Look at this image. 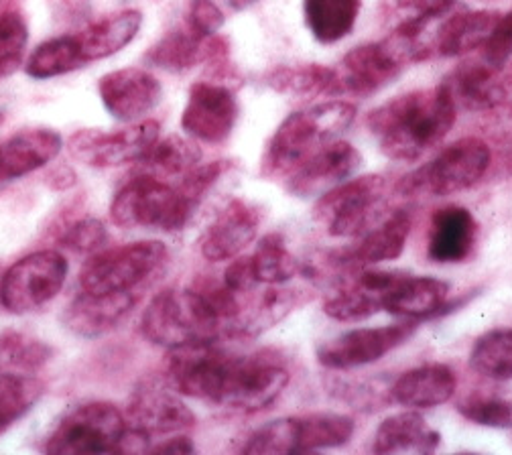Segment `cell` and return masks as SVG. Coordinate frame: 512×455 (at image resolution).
<instances>
[{
  "mask_svg": "<svg viewBox=\"0 0 512 455\" xmlns=\"http://www.w3.org/2000/svg\"><path fill=\"white\" fill-rule=\"evenodd\" d=\"M456 116L454 98L439 84L384 102L368 114L366 126L384 155L411 163L450 135Z\"/></svg>",
  "mask_w": 512,
  "mask_h": 455,
  "instance_id": "1",
  "label": "cell"
},
{
  "mask_svg": "<svg viewBox=\"0 0 512 455\" xmlns=\"http://www.w3.org/2000/svg\"><path fill=\"white\" fill-rule=\"evenodd\" d=\"M356 108L350 102L332 100L289 114L267 143L261 159L265 177L291 175L313 153L336 141L354 122Z\"/></svg>",
  "mask_w": 512,
  "mask_h": 455,
  "instance_id": "2",
  "label": "cell"
},
{
  "mask_svg": "<svg viewBox=\"0 0 512 455\" xmlns=\"http://www.w3.org/2000/svg\"><path fill=\"white\" fill-rule=\"evenodd\" d=\"M141 330L149 342L167 350L216 342L224 334L220 319L198 287L159 293L143 313Z\"/></svg>",
  "mask_w": 512,
  "mask_h": 455,
  "instance_id": "3",
  "label": "cell"
},
{
  "mask_svg": "<svg viewBox=\"0 0 512 455\" xmlns=\"http://www.w3.org/2000/svg\"><path fill=\"white\" fill-rule=\"evenodd\" d=\"M433 47L423 37L393 31L387 39L366 43L348 51L340 63L338 78L344 94L368 98L393 84L409 63L427 59Z\"/></svg>",
  "mask_w": 512,
  "mask_h": 455,
  "instance_id": "4",
  "label": "cell"
},
{
  "mask_svg": "<svg viewBox=\"0 0 512 455\" xmlns=\"http://www.w3.org/2000/svg\"><path fill=\"white\" fill-rule=\"evenodd\" d=\"M198 208L177 185L149 173L128 179L112 198L110 216L120 228L175 232L189 224Z\"/></svg>",
  "mask_w": 512,
  "mask_h": 455,
  "instance_id": "5",
  "label": "cell"
},
{
  "mask_svg": "<svg viewBox=\"0 0 512 455\" xmlns=\"http://www.w3.org/2000/svg\"><path fill=\"white\" fill-rule=\"evenodd\" d=\"M492 163L486 141L466 137L441 149L431 161L411 171L397 183V193L405 198H441L476 185Z\"/></svg>",
  "mask_w": 512,
  "mask_h": 455,
  "instance_id": "6",
  "label": "cell"
},
{
  "mask_svg": "<svg viewBox=\"0 0 512 455\" xmlns=\"http://www.w3.org/2000/svg\"><path fill=\"white\" fill-rule=\"evenodd\" d=\"M163 242L141 240L94 252L80 273V287L88 293H139L167 265Z\"/></svg>",
  "mask_w": 512,
  "mask_h": 455,
  "instance_id": "7",
  "label": "cell"
},
{
  "mask_svg": "<svg viewBox=\"0 0 512 455\" xmlns=\"http://www.w3.org/2000/svg\"><path fill=\"white\" fill-rule=\"evenodd\" d=\"M387 195L389 181L382 175L346 179L324 195H319L313 216L330 236H360L380 218Z\"/></svg>",
  "mask_w": 512,
  "mask_h": 455,
  "instance_id": "8",
  "label": "cell"
},
{
  "mask_svg": "<svg viewBox=\"0 0 512 455\" xmlns=\"http://www.w3.org/2000/svg\"><path fill=\"white\" fill-rule=\"evenodd\" d=\"M126 429L124 415L110 403L94 401L70 409L47 437L45 449L55 455H98L118 451Z\"/></svg>",
  "mask_w": 512,
  "mask_h": 455,
  "instance_id": "9",
  "label": "cell"
},
{
  "mask_svg": "<svg viewBox=\"0 0 512 455\" xmlns=\"http://www.w3.org/2000/svg\"><path fill=\"white\" fill-rule=\"evenodd\" d=\"M68 260L55 250H37L0 279V305L9 313H31L53 301L68 279Z\"/></svg>",
  "mask_w": 512,
  "mask_h": 455,
  "instance_id": "10",
  "label": "cell"
},
{
  "mask_svg": "<svg viewBox=\"0 0 512 455\" xmlns=\"http://www.w3.org/2000/svg\"><path fill=\"white\" fill-rule=\"evenodd\" d=\"M159 135L161 128L157 120H139L128 128L114 130V133L82 128L70 137L68 151L88 167H122L128 163H141L159 141Z\"/></svg>",
  "mask_w": 512,
  "mask_h": 455,
  "instance_id": "11",
  "label": "cell"
},
{
  "mask_svg": "<svg viewBox=\"0 0 512 455\" xmlns=\"http://www.w3.org/2000/svg\"><path fill=\"white\" fill-rule=\"evenodd\" d=\"M287 384L289 372L277 360L234 354L218 405L248 413L261 411L281 397Z\"/></svg>",
  "mask_w": 512,
  "mask_h": 455,
  "instance_id": "12",
  "label": "cell"
},
{
  "mask_svg": "<svg viewBox=\"0 0 512 455\" xmlns=\"http://www.w3.org/2000/svg\"><path fill=\"white\" fill-rule=\"evenodd\" d=\"M419 328V321L407 319L382 328H360L317 346V362L330 370H350L372 364L403 346Z\"/></svg>",
  "mask_w": 512,
  "mask_h": 455,
  "instance_id": "13",
  "label": "cell"
},
{
  "mask_svg": "<svg viewBox=\"0 0 512 455\" xmlns=\"http://www.w3.org/2000/svg\"><path fill=\"white\" fill-rule=\"evenodd\" d=\"M238 110V100L228 86L198 82L189 88L181 128L191 139L212 145L224 143L232 135Z\"/></svg>",
  "mask_w": 512,
  "mask_h": 455,
  "instance_id": "14",
  "label": "cell"
},
{
  "mask_svg": "<svg viewBox=\"0 0 512 455\" xmlns=\"http://www.w3.org/2000/svg\"><path fill=\"white\" fill-rule=\"evenodd\" d=\"M98 94L114 120L133 124L159 106L163 86L147 70L122 68L100 78Z\"/></svg>",
  "mask_w": 512,
  "mask_h": 455,
  "instance_id": "15",
  "label": "cell"
},
{
  "mask_svg": "<svg viewBox=\"0 0 512 455\" xmlns=\"http://www.w3.org/2000/svg\"><path fill=\"white\" fill-rule=\"evenodd\" d=\"M196 425V415L179 399V393L155 382L141 384L128 403V421L131 427L145 437L169 435L191 429Z\"/></svg>",
  "mask_w": 512,
  "mask_h": 455,
  "instance_id": "16",
  "label": "cell"
},
{
  "mask_svg": "<svg viewBox=\"0 0 512 455\" xmlns=\"http://www.w3.org/2000/svg\"><path fill=\"white\" fill-rule=\"evenodd\" d=\"M362 163L360 153L346 141H332L299 165L287 181L295 198H315L350 179Z\"/></svg>",
  "mask_w": 512,
  "mask_h": 455,
  "instance_id": "17",
  "label": "cell"
},
{
  "mask_svg": "<svg viewBox=\"0 0 512 455\" xmlns=\"http://www.w3.org/2000/svg\"><path fill=\"white\" fill-rule=\"evenodd\" d=\"M261 210L246 200H232L208 226L202 236V254L210 263L236 258L256 236Z\"/></svg>",
  "mask_w": 512,
  "mask_h": 455,
  "instance_id": "18",
  "label": "cell"
},
{
  "mask_svg": "<svg viewBox=\"0 0 512 455\" xmlns=\"http://www.w3.org/2000/svg\"><path fill=\"white\" fill-rule=\"evenodd\" d=\"M139 301V293L82 291L63 313V323L80 338H100L124 321Z\"/></svg>",
  "mask_w": 512,
  "mask_h": 455,
  "instance_id": "19",
  "label": "cell"
},
{
  "mask_svg": "<svg viewBox=\"0 0 512 455\" xmlns=\"http://www.w3.org/2000/svg\"><path fill=\"white\" fill-rule=\"evenodd\" d=\"M441 84L454 98L456 108L486 112L502 106L512 86L504 76V70H494L482 59L458 65Z\"/></svg>",
  "mask_w": 512,
  "mask_h": 455,
  "instance_id": "20",
  "label": "cell"
},
{
  "mask_svg": "<svg viewBox=\"0 0 512 455\" xmlns=\"http://www.w3.org/2000/svg\"><path fill=\"white\" fill-rule=\"evenodd\" d=\"M478 238V224L470 210L445 206L431 216L427 256L437 265H456L472 254Z\"/></svg>",
  "mask_w": 512,
  "mask_h": 455,
  "instance_id": "21",
  "label": "cell"
},
{
  "mask_svg": "<svg viewBox=\"0 0 512 455\" xmlns=\"http://www.w3.org/2000/svg\"><path fill=\"white\" fill-rule=\"evenodd\" d=\"M63 149V139L51 128H25L0 143V183L21 179L47 163Z\"/></svg>",
  "mask_w": 512,
  "mask_h": 455,
  "instance_id": "22",
  "label": "cell"
},
{
  "mask_svg": "<svg viewBox=\"0 0 512 455\" xmlns=\"http://www.w3.org/2000/svg\"><path fill=\"white\" fill-rule=\"evenodd\" d=\"M413 218L407 210H397L376 228H370L364 238L338 252L334 256V263L346 267H370L384 263V260H395L403 254L407 238L411 234Z\"/></svg>",
  "mask_w": 512,
  "mask_h": 455,
  "instance_id": "23",
  "label": "cell"
},
{
  "mask_svg": "<svg viewBox=\"0 0 512 455\" xmlns=\"http://www.w3.org/2000/svg\"><path fill=\"white\" fill-rule=\"evenodd\" d=\"M456 386L458 378L450 366L427 364L399 376L391 388V397L403 407L431 409L450 401Z\"/></svg>",
  "mask_w": 512,
  "mask_h": 455,
  "instance_id": "24",
  "label": "cell"
},
{
  "mask_svg": "<svg viewBox=\"0 0 512 455\" xmlns=\"http://www.w3.org/2000/svg\"><path fill=\"white\" fill-rule=\"evenodd\" d=\"M447 283L433 277L403 275L382 297V309L405 319L435 317L445 309Z\"/></svg>",
  "mask_w": 512,
  "mask_h": 455,
  "instance_id": "25",
  "label": "cell"
},
{
  "mask_svg": "<svg viewBox=\"0 0 512 455\" xmlns=\"http://www.w3.org/2000/svg\"><path fill=\"white\" fill-rule=\"evenodd\" d=\"M500 13L496 11H462L447 17L435 37L431 47L441 57H460L474 49H480L490 31L494 29Z\"/></svg>",
  "mask_w": 512,
  "mask_h": 455,
  "instance_id": "26",
  "label": "cell"
},
{
  "mask_svg": "<svg viewBox=\"0 0 512 455\" xmlns=\"http://www.w3.org/2000/svg\"><path fill=\"white\" fill-rule=\"evenodd\" d=\"M143 25V15L139 11H122L116 15H108L92 25H88L82 33L76 35L84 61L106 59L118 51H122L128 43H133Z\"/></svg>",
  "mask_w": 512,
  "mask_h": 455,
  "instance_id": "27",
  "label": "cell"
},
{
  "mask_svg": "<svg viewBox=\"0 0 512 455\" xmlns=\"http://www.w3.org/2000/svg\"><path fill=\"white\" fill-rule=\"evenodd\" d=\"M265 82L275 92L293 96L299 100L344 94L338 72L319 63L281 65V68H275L267 74Z\"/></svg>",
  "mask_w": 512,
  "mask_h": 455,
  "instance_id": "28",
  "label": "cell"
},
{
  "mask_svg": "<svg viewBox=\"0 0 512 455\" xmlns=\"http://www.w3.org/2000/svg\"><path fill=\"white\" fill-rule=\"evenodd\" d=\"M439 433L433 431L427 421L413 411L384 419L374 435L372 449L380 455L389 453H431L439 445Z\"/></svg>",
  "mask_w": 512,
  "mask_h": 455,
  "instance_id": "29",
  "label": "cell"
},
{
  "mask_svg": "<svg viewBox=\"0 0 512 455\" xmlns=\"http://www.w3.org/2000/svg\"><path fill=\"white\" fill-rule=\"evenodd\" d=\"M360 7V0H303V17L309 33L330 45L352 33Z\"/></svg>",
  "mask_w": 512,
  "mask_h": 455,
  "instance_id": "30",
  "label": "cell"
},
{
  "mask_svg": "<svg viewBox=\"0 0 512 455\" xmlns=\"http://www.w3.org/2000/svg\"><path fill=\"white\" fill-rule=\"evenodd\" d=\"M208 39L200 37L189 27L175 29L167 33L157 45H153L151 51L145 55V59L151 65H155V68L171 74L187 72L191 68H196L198 63H204Z\"/></svg>",
  "mask_w": 512,
  "mask_h": 455,
  "instance_id": "31",
  "label": "cell"
},
{
  "mask_svg": "<svg viewBox=\"0 0 512 455\" xmlns=\"http://www.w3.org/2000/svg\"><path fill=\"white\" fill-rule=\"evenodd\" d=\"M202 161V151L196 143L183 137L171 135L151 147L145 159L139 163L143 173L155 175L159 179H181L187 171L198 167Z\"/></svg>",
  "mask_w": 512,
  "mask_h": 455,
  "instance_id": "32",
  "label": "cell"
},
{
  "mask_svg": "<svg viewBox=\"0 0 512 455\" xmlns=\"http://www.w3.org/2000/svg\"><path fill=\"white\" fill-rule=\"evenodd\" d=\"M86 65L76 35H61L41 43L27 61V74L33 80H51Z\"/></svg>",
  "mask_w": 512,
  "mask_h": 455,
  "instance_id": "33",
  "label": "cell"
},
{
  "mask_svg": "<svg viewBox=\"0 0 512 455\" xmlns=\"http://www.w3.org/2000/svg\"><path fill=\"white\" fill-rule=\"evenodd\" d=\"M354 419L334 413L297 417V453L340 447L354 435Z\"/></svg>",
  "mask_w": 512,
  "mask_h": 455,
  "instance_id": "34",
  "label": "cell"
},
{
  "mask_svg": "<svg viewBox=\"0 0 512 455\" xmlns=\"http://www.w3.org/2000/svg\"><path fill=\"white\" fill-rule=\"evenodd\" d=\"M41 393L43 386L33 376L0 372V435L33 409Z\"/></svg>",
  "mask_w": 512,
  "mask_h": 455,
  "instance_id": "35",
  "label": "cell"
},
{
  "mask_svg": "<svg viewBox=\"0 0 512 455\" xmlns=\"http://www.w3.org/2000/svg\"><path fill=\"white\" fill-rule=\"evenodd\" d=\"M49 358L51 348L41 340L15 330H0V372L33 374Z\"/></svg>",
  "mask_w": 512,
  "mask_h": 455,
  "instance_id": "36",
  "label": "cell"
},
{
  "mask_svg": "<svg viewBox=\"0 0 512 455\" xmlns=\"http://www.w3.org/2000/svg\"><path fill=\"white\" fill-rule=\"evenodd\" d=\"M252 265L259 283L281 285L295 277L299 265L295 256L289 252L281 234H267L261 238L252 254Z\"/></svg>",
  "mask_w": 512,
  "mask_h": 455,
  "instance_id": "37",
  "label": "cell"
},
{
  "mask_svg": "<svg viewBox=\"0 0 512 455\" xmlns=\"http://www.w3.org/2000/svg\"><path fill=\"white\" fill-rule=\"evenodd\" d=\"M472 368L492 380L512 378V330H492L472 348Z\"/></svg>",
  "mask_w": 512,
  "mask_h": 455,
  "instance_id": "38",
  "label": "cell"
},
{
  "mask_svg": "<svg viewBox=\"0 0 512 455\" xmlns=\"http://www.w3.org/2000/svg\"><path fill=\"white\" fill-rule=\"evenodd\" d=\"M382 309V295L364 287L354 279L344 289L336 291L326 303L324 313L336 321H362Z\"/></svg>",
  "mask_w": 512,
  "mask_h": 455,
  "instance_id": "39",
  "label": "cell"
},
{
  "mask_svg": "<svg viewBox=\"0 0 512 455\" xmlns=\"http://www.w3.org/2000/svg\"><path fill=\"white\" fill-rule=\"evenodd\" d=\"M456 5L458 0H395L399 21L393 31L411 37H423L433 21L450 15Z\"/></svg>",
  "mask_w": 512,
  "mask_h": 455,
  "instance_id": "40",
  "label": "cell"
},
{
  "mask_svg": "<svg viewBox=\"0 0 512 455\" xmlns=\"http://www.w3.org/2000/svg\"><path fill=\"white\" fill-rule=\"evenodd\" d=\"M29 29L15 11L0 13V80L13 76L25 59Z\"/></svg>",
  "mask_w": 512,
  "mask_h": 455,
  "instance_id": "41",
  "label": "cell"
},
{
  "mask_svg": "<svg viewBox=\"0 0 512 455\" xmlns=\"http://www.w3.org/2000/svg\"><path fill=\"white\" fill-rule=\"evenodd\" d=\"M248 455L297 453V417L275 419L256 429L242 447Z\"/></svg>",
  "mask_w": 512,
  "mask_h": 455,
  "instance_id": "42",
  "label": "cell"
},
{
  "mask_svg": "<svg viewBox=\"0 0 512 455\" xmlns=\"http://www.w3.org/2000/svg\"><path fill=\"white\" fill-rule=\"evenodd\" d=\"M460 415L468 421L490 427L510 429L512 427V403L504 399H472L458 407Z\"/></svg>",
  "mask_w": 512,
  "mask_h": 455,
  "instance_id": "43",
  "label": "cell"
},
{
  "mask_svg": "<svg viewBox=\"0 0 512 455\" xmlns=\"http://www.w3.org/2000/svg\"><path fill=\"white\" fill-rule=\"evenodd\" d=\"M482 61L494 70H504L512 57V11L500 15L494 29L482 43Z\"/></svg>",
  "mask_w": 512,
  "mask_h": 455,
  "instance_id": "44",
  "label": "cell"
},
{
  "mask_svg": "<svg viewBox=\"0 0 512 455\" xmlns=\"http://www.w3.org/2000/svg\"><path fill=\"white\" fill-rule=\"evenodd\" d=\"M61 242L74 252H98L106 242V228L96 218H84L74 222L66 232H63Z\"/></svg>",
  "mask_w": 512,
  "mask_h": 455,
  "instance_id": "45",
  "label": "cell"
},
{
  "mask_svg": "<svg viewBox=\"0 0 512 455\" xmlns=\"http://www.w3.org/2000/svg\"><path fill=\"white\" fill-rule=\"evenodd\" d=\"M224 21L226 17L214 0H189V7L185 13V27H189L200 37H214L222 29Z\"/></svg>",
  "mask_w": 512,
  "mask_h": 455,
  "instance_id": "46",
  "label": "cell"
},
{
  "mask_svg": "<svg viewBox=\"0 0 512 455\" xmlns=\"http://www.w3.org/2000/svg\"><path fill=\"white\" fill-rule=\"evenodd\" d=\"M222 283L236 295H246L259 285L252 265V256H238L236 260H232L228 269L224 271Z\"/></svg>",
  "mask_w": 512,
  "mask_h": 455,
  "instance_id": "47",
  "label": "cell"
},
{
  "mask_svg": "<svg viewBox=\"0 0 512 455\" xmlns=\"http://www.w3.org/2000/svg\"><path fill=\"white\" fill-rule=\"evenodd\" d=\"M153 451L155 453H194L196 447L187 437H173V439H167L165 443L153 447Z\"/></svg>",
  "mask_w": 512,
  "mask_h": 455,
  "instance_id": "48",
  "label": "cell"
},
{
  "mask_svg": "<svg viewBox=\"0 0 512 455\" xmlns=\"http://www.w3.org/2000/svg\"><path fill=\"white\" fill-rule=\"evenodd\" d=\"M256 3V0H226V5L234 11H244L248 7H252Z\"/></svg>",
  "mask_w": 512,
  "mask_h": 455,
  "instance_id": "49",
  "label": "cell"
},
{
  "mask_svg": "<svg viewBox=\"0 0 512 455\" xmlns=\"http://www.w3.org/2000/svg\"><path fill=\"white\" fill-rule=\"evenodd\" d=\"M480 3H502V0H480Z\"/></svg>",
  "mask_w": 512,
  "mask_h": 455,
  "instance_id": "50",
  "label": "cell"
},
{
  "mask_svg": "<svg viewBox=\"0 0 512 455\" xmlns=\"http://www.w3.org/2000/svg\"><path fill=\"white\" fill-rule=\"evenodd\" d=\"M0 122H3V112H0Z\"/></svg>",
  "mask_w": 512,
  "mask_h": 455,
  "instance_id": "51",
  "label": "cell"
}]
</instances>
